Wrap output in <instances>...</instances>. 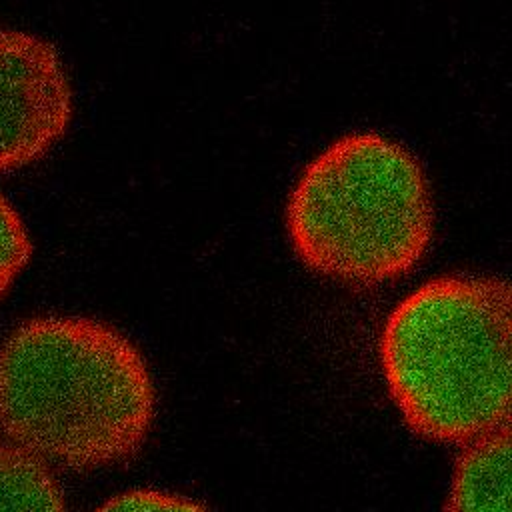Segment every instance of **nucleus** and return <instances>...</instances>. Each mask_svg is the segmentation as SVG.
<instances>
[{
    "label": "nucleus",
    "instance_id": "nucleus-1",
    "mask_svg": "<svg viewBox=\"0 0 512 512\" xmlns=\"http://www.w3.org/2000/svg\"><path fill=\"white\" fill-rule=\"evenodd\" d=\"M140 350L82 316H38L0 344V432L48 466L96 470L130 460L154 418Z\"/></svg>",
    "mask_w": 512,
    "mask_h": 512
},
{
    "label": "nucleus",
    "instance_id": "nucleus-2",
    "mask_svg": "<svg viewBox=\"0 0 512 512\" xmlns=\"http://www.w3.org/2000/svg\"><path fill=\"white\" fill-rule=\"evenodd\" d=\"M512 292L482 276H442L390 312L380 362L388 390L420 436L472 442L510 426Z\"/></svg>",
    "mask_w": 512,
    "mask_h": 512
},
{
    "label": "nucleus",
    "instance_id": "nucleus-3",
    "mask_svg": "<svg viewBox=\"0 0 512 512\" xmlns=\"http://www.w3.org/2000/svg\"><path fill=\"white\" fill-rule=\"evenodd\" d=\"M432 224L422 166L376 132L342 136L320 152L286 208L298 258L322 276L362 286L410 272L428 250Z\"/></svg>",
    "mask_w": 512,
    "mask_h": 512
},
{
    "label": "nucleus",
    "instance_id": "nucleus-4",
    "mask_svg": "<svg viewBox=\"0 0 512 512\" xmlns=\"http://www.w3.org/2000/svg\"><path fill=\"white\" fill-rule=\"evenodd\" d=\"M72 88L58 50L22 30H0V172L40 160L66 132Z\"/></svg>",
    "mask_w": 512,
    "mask_h": 512
},
{
    "label": "nucleus",
    "instance_id": "nucleus-5",
    "mask_svg": "<svg viewBox=\"0 0 512 512\" xmlns=\"http://www.w3.org/2000/svg\"><path fill=\"white\" fill-rule=\"evenodd\" d=\"M446 512H510V426L466 442L454 462Z\"/></svg>",
    "mask_w": 512,
    "mask_h": 512
},
{
    "label": "nucleus",
    "instance_id": "nucleus-6",
    "mask_svg": "<svg viewBox=\"0 0 512 512\" xmlns=\"http://www.w3.org/2000/svg\"><path fill=\"white\" fill-rule=\"evenodd\" d=\"M0 512H66L52 466L6 438H0Z\"/></svg>",
    "mask_w": 512,
    "mask_h": 512
},
{
    "label": "nucleus",
    "instance_id": "nucleus-7",
    "mask_svg": "<svg viewBox=\"0 0 512 512\" xmlns=\"http://www.w3.org/2000/svg\"><path fill=\"white\" fill-rule=\"evenodd\" d=\"M32 256V242L24 220L10 200L0 194V298L12 288Z\"/></svg>",
    "mask_w": 512,
    "mask_h": 512
},
{
    "label": "nucleus",
    "instance_id": "nucleus-8",
    "mask_svg": "<svg viewBox=\"0 0 512 512\" xmlns=\"http://www.w3.org/2000/svg\"><path fill=\"white\" fill-rule=\"evenodd\" d=\"M94 512H208L200 502L164 490H128L102 502Z\"/></svg>",
    "mask_w": 512,
    "mask_h": 512
}]
</instances>
